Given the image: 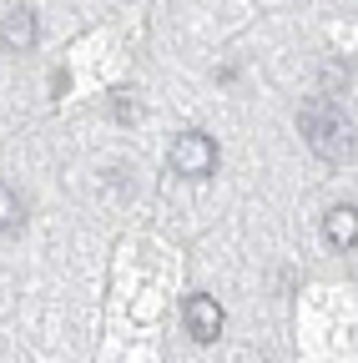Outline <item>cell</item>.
Instances as JSON below:
<instances>
[{
  "label": "cell",
  "mask_w": 358,
  "mask_h": 363,
  "mask_svg": "<svg viewBox=\"0 0 358 363\" xmlns=\"http://www.w3.org/2000/svg\"><path fill=\"white\" fill-rule=\"evenodd\" d=\"M298 131L308 136V147L318 152L323 162H348V157L358 152V131H353V121L338 111L333 96H308V101L298 106Z\"/></svg>",
  "instance_id": "cell-1"
},
{
  "label": "cell",
  "mask_w": 358,
  "mask_h": 363,
  "mask_svg": "<svg viewBox=\"0 0 358 363\" xmlns=\"http://www.w3.org/2000/svg\"><path fill=\"white\" fill-rule=\"evenodd\" d=\"M172 172L177 177H192V182L212 177L217 172V142H212L207 131H182L172 142Z\"/></svg>",
  "instance_id": "cell-2"
},
{
  "label": "cell",
  "mask_w": 358,
  "mask_h": 363,
  "mask_svg": "<svg viewBox=\"0 0 358 363\" xmlns=\"http://www.w3.org/2000/svg\"><path fill=\"white\" fill-rule=\"evenodd\" d=\"M182 323H187L192 343H217L222 338V303L207 298V293H192L182 303Z\"/></svg>",
  "instance_id": "cell-3"
},
{
  "label": "cell",
  "mask_w": 358,
  "mask_h": 363,
  "mask_svg": "<svg viewBox=\"0 0 358 363\" xmlns=\"http://www.w3.org/2000/svg\"><path fill=\"white\" fill-rule=\"evenodd\" d=\"M35 35H40V26H35V16L26 6L0 11V45H6V51H30Z\"/></svg>",
  "instance_id": "cell-4"
},
{
  "label": "cell",
  "mask_w": 358,
  "mask_h": 363,
  "mask_svg": "<svg viewBox=\"0 0 358 363\" xmlns=\"http://www.w3.org/2000/svg\"><path fill=\"white\" fill-rule=\"evenodd\" d=\"M323 238H328L338 252H353V247H358V207H353V202L328 207V217H323Z\"/></svg>",
  "instance_id": "cell-5"
},
{
  "label": "cell",
  "mask_w": 358,
  "mask_h": 363,
  "mask_svg": "<svg viewBox=\"0 0 358 363\" xmlns=\"http://www.w3.org/2000/svg\"><path fill=\"white\" fill-rule=\"evenodd\" d=\"M26 227V202H21V192L16 187H6V182H0V233H21Z\"/></svg>",
  "instance_id": "cell-6"
},
{
  "label": "cell",
  "mask_w": 358,
  "mask_h": 363,
  "mask_svg": "<svg viewBox=\"0 0 358 363\" xmlns=\"http://www.w3.org/2000/svg\"><path fill=\"white\" fill-rule=\"evenodd\" d=\"M111 116H116V121H137V116H142V101L131 96V91H116V101H111Z\"/></svg>",
  "instance_id": "cell-7"
}]
</instances>
